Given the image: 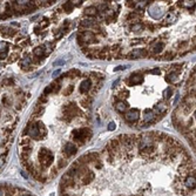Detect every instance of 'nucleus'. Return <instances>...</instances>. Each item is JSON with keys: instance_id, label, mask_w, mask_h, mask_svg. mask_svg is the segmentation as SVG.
Listing matches in <instances>:
<instances>
[{"instance_id": "nucleus-1", "label": "nucleus", "mask_w": 196, "mask_h": 196, "mask_svg": "<svg viewBox=\"0 0 196 196\" xmlns=\"http://www.w3.org/2000/svg\"><path fill=\"white\" fill-rule=\"evenodd\" d=\"M54 161V155L48 149H41L39 152V162L42 167H49Z\"/></svg>"}, {"instance_id": "nucleus-2", "label": "nucleus", "mask_w": 196, "mask_h": 196, "mask_svg": "<svg viewBox=\"0 0 196 196\" xmlns=\"http://www.w3.org/2000/svg\"><path fill=\"white\" fill-rule=\"evenodd\" d=\"M90 130H88L87 128H81L78 130L73 132V139H74L75 142L80 143V144H84L86 140H88L90 138Z\"/></svg>"}, {"instance_id": "nucleus-3", "label": "nucleus", "mask_w": 196, "mask_h": 196, "mask_svg": "<svg viewBox=\"0 0 196 196\" xmlns=\"http://www.w3.org/2000/svg\"><path fill=\"white\" fill-rule=\"evenodd\" d=\"M62 114H64L66 117H70L73 116H76L78 115V108L73 105H70V106H64L62 107Z\"/></svg>"}, {"instance_id": "nucleus-4", "label": "nucleus", "mask_w": 196, "mask_h": 196, "mask_svg": "<svg viewBox=\"0 0 196 196\" xmlns=\"http://www.w3.org/2000/svg\"><path fill=\"white\" fill-rule=\"evenodd\" d=\"M76 152H78V147L75 146L74 143L68 142V143H66V144H65L64 153H65L66 156H72V155H74Z\"/></svg>"}, {"instance_id": "nucleus-5", "label": "nucleus", "mask_w": 196, "mask_h": 196, "mask_svg": "<svg viewBox=\"0 0 196 196\" xmlns=\"http://www.w3.org/2000/svg\"><path fill=\"white\" fill-rule=\"evenodd\" d=\"M183 183H184L187 189H190V190L191 189H195L196 188V177L193 176V175H188V176H185Z\"/></svg>"}, {"instance_id": "nucleus-6", "label": "nucleus", "mask_w": 196, "mask_h": 196, "mask_svg": "<svg viewBox=\"0 0 196 196\" xmlns=\"http://www.w3.org/2000/svg\"><path fill=\"white\" fill-rule=\"evenodd\" d=\"M156 114H155V112L150 111V109H147V111H144V114H143V122L144 123H152L156 120Z\"/></svg>"}, {"instance_id": "nucleus-7", "label": "nucleus", "mask_w": 196, "mask_h": 196, "mask_svg": "<svg viewBox=\"0 0 196 196\" xmlns=\"http://www.w3.org/2000/svg\"><path fill=\"white\" fill-rule=\"evenodd\" d=\"M125 119L127 120L128 122H134L139 119V112L136 109H130L128 111L126 114H125Z\"/></svg>"}, {"instance_id": "nucleus-8", "label": "nucleus", "mask_w": 196, "mask_h": 196, "mask_svg": "<svg viewBox=\"0 0 196 196\" xmlns=\"http://www.w3.org/2000/svg\"><path fill=\"white\" fill-rule=\"evenodd\" d=\"M146 51H143V49H134L130 53L128 54V58L129 59H138V58H142L146 55Z\"/></svg>"}, {"instance_id": "nucleus-9", "label": "nucleus", "mask_w": 196, "mask_h": 196, "mask_svg": "<svg viewBox=\"0 0 196 196\" xmlns=\"http://www.w3.org/2000/svg\"><path fill=\"white\" fill-rule=\"evenodd\" d=\"M143 81V76L141 74H138V73H135V74H133L130 78H129V85H139V84H141Z\"/></svg>"}, {"instance_id": "nucleus-10", "label": "nucleus", "mask_w": 196, "mask_h": 196, "mask_svg": "<svg viewBox=\"0 0 196 196\" xmlns=\"http://www.w3.org/2000/svg\"><path fill=\"white\" fill-rule=\"evenodd\" d=\"M89 88H90V80L89 79L84 80L81 82V85H80V92L81 93H86L87 90H89Z\"/></svg>"}, {"instance_id": "nucleus-11", "label": "nucleus", "mask_w": 196, "mask_h": 196, "mask_svg": "<svg viewBox=\"0 0 196 196\" xmlns=\"http://www.w3.org/2000/svg\"><path fill=\"white\" fill-rule=\"evenodd\" d=\"M127 103H126V102H125V101H121V100H119L116 102V103H115V109H116L117 112H125L126 111V109H127Z\"/></svg>"}, {"instance_id": "nucleus-12", "label": "nucleus", "mask_w": 196, "mask_h": 196, "mask_svg": "<svg viewBox=\"0 0 196 196\" xmlns=\"http://www.w3.org/2000/svg\"><path fill=\"white\" fill-rule=\"evenodd\" d=\"M85 13L87 15H95L96 13H98V8H96L95 6H89V7H87L85 10Z\"/></svg>"}, {"instance_id": "nucleus-13", "label": "nucleus", "mask_w": 196, "mask_h": 196, "mask_svg": "<svg viewBox=\"0 0 196 196\" xmlns=\"http://www.w3.org/2000/svg\"><path fill=\"white\" fill-rule=\"evenodd\" d=\"M31 62H32V59L29 58H25L21 60V67L24 69H28L31 67Z\"/></svg>"}, {"instance_id": "nucleus-14", "label": "nucleus", "mask_w": 196, "mask_h": 196, "mask_svg": "<svg viewBox=\"0 0 196 196\" xmlns=\"http://www.w3.org/2000/svg\"><path fill=\"white\" fill-rule=\"evenodd\" d=\"M163 42L162 41H159V42H156L155 45H154V47H153V52L154 53H160L162 49H163Z\"/></svg>"}, {"instance_id": "nucleus-15", "label": "nucleus", "mask_w": 196, "mask_h": 196, "mask_svg": "<svg viewBox=\"0 0 196 196\" xmlns=\"http://www.w3.org/2000/svg\"><path fill=\"white\" fill-rule=\"evenodd\" d=\"M43 111H45V108H43L42 105H38V106L34 108V112H33V117L40 115L41 113H43Z\"/></svg>"}, {"instance_id": "nucleus-16", "label": "nucleus", "mask_w": 196, "mask_h": 196, "mask_svg": "<svg viewBox=\"0 0 196 196\" xmlns=\"http://www.w3.org/2000/svg\"><path fill=\"white\" fill-rule=\"evenodd\" d=\"M37 125H38V128H39V132L41 134V138L45 136V135L47 134V129L45 127V125H43L42 122H37Z\"/></svg>"}, {"instance_id": "nucleus-17", "label": "nucleus", "mask_w": 196, "mask_h": 196, "mask_svg": "<svg viewBox=\"0 0 196 196\" xmlns=\"http://www.w3.org/2000/svg\"><path fill=\"white\" fill-rule=\"evenodd\" d=\"M43 54H45L43 46H41V47H37L35 49H34V55H35V56H38V58H41Z\"/></svg>"}, {"instance_id": "nucleus-18", "label": "nucleus", "mask_w": 196, "mask_h": 196, "mask_svg": "<svg viewBox=\"0 0 196 196\" xmlns=\"http://www.w3.org/2000/svg\"><path fill=\"white\" fill-rule=\"evenodd\" d=\"M171 94H173V88H171V87H168V88H166V89L163 90V98L166 100H168L170 96H171Z\"/></svg>"}, {"instance_id": "nucleus-19", "label": "nucleus", "mask_w": 196, "mask_h": 196, "mask_svg": "<svg viewBox=\"0 0 196 196\" xmlns=\"http://www.w3.org/2000/svg\"><path fill=\"white\" fill-rule=\"evenodd\" d=\"M79 75H80L79 70H78V69H73V70H70L69 73H67L66 76H72V79H73V78H76V76H79Z\"/></svg>"}, {"instance_id": "nucleus-20", "label": "nucleus", "mask_w": 196, "mask_h": 196, "mask_svg": "<svg viewBox=\"0 0 196 196\" xmlns=\"http://www.w3.org/2000/svg\"><path fill=\"white\" fill-rule=\"evenodd\" d=\"M73 7H74V5H73L72 2H66V4L64 5L65 11L67 12V13H69V12H72V11H73Z\"/></svg>"}, {"instance_id": "nucleus-21", "label": "nucleus", "mask_w": 196, "mask_h": 196, "mask_svg": "<svg viewBox=\"0 0 196 196\" xmlns=\"http://www.w3.org/2000/svg\"><path fill=\"white\" fill-rule=\"evenodd\" d=\"M92 21H93V20H82L80 26L81 27H90V26H93V22Z\"/></svg>"}, {"instance_id": "nucleus-22", "label": "nucleus", "mask_w": 196, "mask_h": 196, "mask_svg": "<svg viewBox=\"0 0 196 196\" xmlns=\"http://www.w3.org/2000/svg\"><path fill=\"white\" fill-rule=\"evenodd\" d=\"M176 76H177V73L173 72L171 74L167 75V81H175V80H176Z\"/></svg>"}, {"instance_id": "nucleus-23", "label": "nucleus", "mask_w": 196, "mask_h": 196, "mask_svg": "<svg viewBox=\"0 0 196 196\" xmlns=\"http://www.w3.org/2000/svg\"><path fill=\"white\" fill-rule=\"evenodd\" d=\"M143 28V25L142 24H135L134 26H132V31H140Z\"/></svg>"}, {"instance_id": "nucleus-24", "label": "nucleus", "mask_w": 196, "mask_h": 196, "mask_svg": "<svg viewBox=\"0 0 196 196\" xmlns=\"http://www.w3.org/2000/svg\"><path fill=\"white\" fill-rule=\"evenodd\" d=\"M96 8H98V12H103L107 10V5L106 4H101V5H99Z\"/></svg>"}, {"instance_id": "nucleus-25", "label": "nucleus", "mask_w": 196, "mask_h": 196, "mask_svg": "<svg viewBox=\"0 0 196 196\" xmlns=\"http://www.w3.org/2000/svg\"><path fill=\"white\" fill-rule=\"evenodd\" d=\"M194 5H195L194 1H182V6H185V7H191Z\"/></svg>"}, {"instance_id": "nucleus-26", "label": "nucleus", "mask_w": 196, "mask_h": 196, "mask_svg": "<svg viewBox=\"0 0 196 196\" xmlns=\"http://www.w3.org/2000/svg\"><path fill=\"white\" fill-rule=\"evenodd\" d=\"M7 52V43L4 41V42H1V53H6Z\"/></svg>"}, {"instance_id": "nucleus-27", "label": "nucleus", "mask_w": 196, "mask_h": 196, "mask_svg": "<svg viewBox=\"0 0 196 196\" xmlns=\"http://www.w3.org/2000/svg\"><path fill=\"white\" fill-rule=\"evenodd\" d=\"M115 128H116V125L114 122H109L108 123V130H115Z\"/></svg>"}, {"instance_id": "nucleus-28", "label": "nucleus", "mask_w": 196, "mask_h": 196, "mask_svg": "<svg viewBox=\"0 0 196 196\" xmlns=\"http://www.w3.org/2000/svg\"><path fill=\"white\" fill-rule=\"evenodd\" d=\"M46 101H47L46 94H43V95H41V98L39 99V102H40V105H41V103H43V102H46Z\"/></svg>"}, {"instance_id": "nucleus-29", "label": "nucleus", "mask_w": 196, "mask_h": 196, "mask_svg": "<svg viewBox=\"0 0 196 196\" xmlns=\"http://www.w3.org/2000/svg\"><path fill=\"white\" fill-rule=\"evenodd\" d=\"M72 92H73V87H72V86H69V88H66V90L64 92V94H65V95H67V94H70Z\"/></svg>"}, {"instance_id": "nucleus-30", "label": "nucleus", "mask_w": 196, "mask_h": 196, "mask_svg": "<svg viewBox=\"0 0 196 196\" xmlns=\"http://www.w3.org/2000/svg\"><path fill=\"white\" fill-rule=\"evenodd\" d=\"M64 64H65L64 60H56V61H55L53 65H54V66H62Z\"/></svg>"}, {"instance_id": "nucleus-31", "label": "nucleus", "mask_w": 196, "mask_h": 196, "mask_svg": "<svg viewBox=\"0 0 196 196\" xmlns=\"http://www.w3.org/2000/svg\"><path fill=\"white\" fill-rule=\"evenodd\" d=\"M173 55H174V54L171 53V52H170V53H167L166 55H164V59H166V60H169V59L173 58Z\"/></svg>"}, {"instance_id": "nucleus-32", "label": "nucleus", "mask_w": 196, "mask_h": 196, "mask_svg": "<svg viewBox=\"0 0 196 196\" xmlns=\"http://www.w3.org/2000/svg\"><path fill=\"white\" fill-rule=\"evenodd\" d=\"M150 73H152V74H160V69L159 68H155V69H152V70H150Z\"/></svg>"}, {"instance_id": "nucleus-33", "label": "nucleus", "mask_w": 196, "mask_h": 196, "mask_svg": "<svg viewBox=\"0 0 196 196\" xmlns=\"http://www.w3.org/2000/svg\"><path fill=\"white\" fill-rule=\"evenodd\" d=\"M60 73H61V69H60V68L56 69V70H55V72L53 73V78H56V76H58V75L60 74Z\"/></svg>"}, {"instance_id": "nucleus-34", "label": "nucleus", "mask_w": 196, "mask_h": 196, "mask_svg": "<svg viewBox=\"0 0 196 196\" xmlns=\"http://www.w3.org/2000/svg\"><path fill=\"white\" fill-rule=\"evenodd\" d=\"M179 99H180V95H179V94H176V95H175V99H174V105H176V103H177Z\"/></svg>"}, {"instance_id": "nucleus-35", "label": "nucleus", "mask_w": 196, "mask_h": 196, "mask_svg": "<svg viewBox=\"0 0 196 196\" xmlns=\"http://www.w3.org/2000/svg\"><path fill=\"white\" fill-rule=\"evenodd\" d=\"M1 196H6V190L1 188Z\"/></svg>"}, {"instance_id": "nucleus-36", "label": "nucleus", "mask_w": 196, "mask_h": 196, "mask_svg": "<svg viewBox=\"0 0 196 196\" xmlns=\"http://www.w3.org/2000/svg\"><path fill=\"white\" fill-rule=\"evenodd\" d=\"M21 174H22V175H24V177H27V175H26V174H25V171H21Z\"/></svg>"}, {"instance_id": "nucleus-37", "label": "nucleus", "mask_w": 196, "mask_h": 196, "mask_svg": "<svg viewBox=\"0 0 196 196\" xmlns=\"http://www.w3.org/2000/svg\"><path fill=\"white\" fill-rule=\"evenodd\" d=\"M195 119H196V111H195Z\"/></svg>"}]
</instances>
